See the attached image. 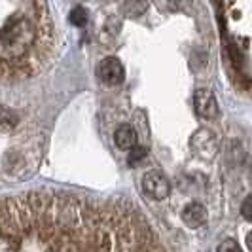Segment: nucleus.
Here are the masks:
<instances>
[{
    "mask_svg": "<svg viewBox=\"0 0 252 252\" xmlns=\"http://www.w3.org/2000/svg\"><path fill=\"white\" fill-rule=\"evenodd\" d=\"M182 220L189 227H201L207 222V211L199 203H189L188 207L182 211Z\"/></svg>",
    "mask_w": 252,
    "mask_h": 252,
    "instance_id": "nucleus-7",
    "label": "nucleus"
},
{
    "mask_svg": "<svg viewBox=\"0 0 252 252\" xmlns=\"http://www.w3.org/2000/svg\"><path fill=\"white\" fill-rule=\"evenodd\" d=\"M218 252H241V249H239V245H237L235 241L227 239V241H224L220 247H218Z\"/></svg>",
    "mask_w": 252,
    "mask_h": 252,
    "instance_id": "nucleus-10",
    "label": "nucleus"
},
{
    "mask_svg": "<svg viewBox=\"0 0 252 252\" xmlns=\"http://www.w3.org/2000/svg\"><path fill=\"white\" fill-rule=\"evenodd\" d=\"M55 53L50 6L0 0V82L17 84L42 72Z\"/></svg>",
    "mask_w": 252,
    "mask_h": 252,
    "instance_id": "nucleus-1",
    "label": "nucleus"
},
{
    "mask_svg": "<svg viewBox=\"0 0 252 252\" xmlns=\"http://www.w3.org/2000/svg\"><path fill=\"white\" fill-rule=\"evenodd\" d=\"M97 74H99V78H101L104 84H108V86H120L124 82L126 68H124V64L120 63L116 57H106L97 66Z\"/></svg>",
    "mask_w": 252,
    "mask_h": 252,
    "instance_id": "nucleus-3",
    "label": "nucleus"
},
{
    "mask_svg": "<svg viewBox=\"0 0 252 252\" xmlns=\"http://www.w3.org/2000/svg\"><path fill=\"white\" fill-rule=\"evenodd\" d=\"M249 205H251V197L247 199L245 207H243V215H245V218H251V213H249Z\"/></svg>",
    "mask_w": 252,
    "mask_h": 252,
    "instance_id": "nucleus-12",
    "label": "nucleus"
},
{
    "mask_svg": "<svg viewBox=\"0 0 252 252\" xmlns=\"http://www.w3.org/2000/svg\"><path fill=\"white\" fill-rule=\"evenodd\" d=\"M44 139L34 106L0 86V186L17 184L36 171Z\"/></svg>",
    "mask_w": 252,
    "mask_h": 252,
    "instance_id": "nucleus-2",
    "label": "nucleus"
},
{
    "mask_svg": "<svg viewBox=\"0 0 252 252\" xmlns=\"http://www.w3.org/2000/svg\"><path fill=\"white\" fill-rule=\"evenodd\" d=\"M146 156V152L142 150V148H137L135 152H131V158H129V163H137L139 159H142Z\"/></svg>",
    "mask_w": 252,
    "mask_h": 252,
    "instance_id": "nucleus-11",
    "label": "nucleus"
},
{
    "mask_svg": "<svg viewBox=\"0 0 252 252\" xmlns=\"http://www.w3.org/2000/svg\"><path fill=\"white\" fill-rule=\"evenodd\" d=\"M195 110L201 118H216L218 116V104L211 89H197L195 91Z\"/></svg>",
    "mask_w": 252,
    "mask_h": 252,
    "instance_id": "nucleus-5",
    "label": "nucleus"
},
{
    "mask_svg": "<svg viewBox=\"0 0 252 252\" xmlns=\"http://www.w3.org/2000/svg\"><path fill=\"white\" fill-rule=\"evenodd\" d=\"M114 140H116V146L120 150H133L137 146V133L131 126H120L116 129V135H114Z\"/></svg>",
    "mask_w": 252,
    "mask_h": 252,
    "instance_id": "nucleus-8",
    "label": "nucleus"
},
{
    "mask_svg": "<svg viewBox=\"0 0 252 252\" xmlns=\"http://www.w3.org/2000/svg\"><path fill=\"white\" fill-rule=\"evenodd\" d=\"M199 142H201V146H195V152L201 154L203 158H213L216 152V140H215V137H213V133L207 131V129H199V131L193 135L191 144H199Z\"/></svg>",
    "mask_w": 252,
    "mask_h": 252,
    "instance_id": "nucleus-6",
    "label": "nucleus"
},
{
    "mask_svg": "<svg viewBox=\"0 0 252 252\" xmlns=\"http://www.w3.org/2000/svg\"><path fill=\"white\" fill-rule=\"evenodd\" d=\"M142 188L154 199H165L169 195V191H171L167 178L161 173H158V171H148L142 177Z\"/></svg>",
    "mask_w": 252,
    "mask_h": 252,
    "instance_id": "nucleus-4",
    "label": "nucleus"
},
{
    "mask_svg": "<svg viewBox=\"0 0 252 252\" xmlns=\"http://www.w3.org/2000/svg\"><path fill=\"white\" fill-rule=\"evenodd\" d=\"M70 21L78 27L86 25V21H88V13H86V10H84V8H74V10L70 12Z\"/></svg>",
    "mask_w": 252,
    "mask_h": 252,
    "instance_id": "nucleus-9",
    "label": "nucleus"
}]
</instances>
